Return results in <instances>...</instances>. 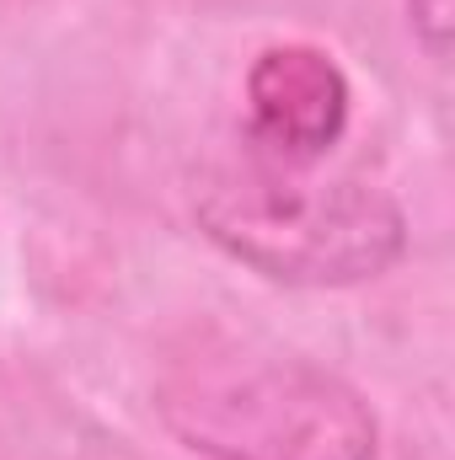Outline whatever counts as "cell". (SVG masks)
Instances as JSON below:
<instances>
[{
    "mask_svg": "<svg viewBox=\"0 0 455 460\" xmlns=\"http://www.w3.org/2000/svg\"><path fill=\"white\" fill-rule=\"evenodd\" d=\"M407 27L434 65L451 59V0H407Z\"/></svg>",
    "mask_w": 455,
    "mask_h": 460,
    "instance_id": "277c9868",
    "label": "cell"
},
{
    "mask_svg": "<svg viewBox=\"0 0 455 460\" xmlns=\"http://www.w3.org/2000/svg\"><path fill=\"white\" fill-rule=\"evenodd\" d=\"M161 423L210 460H375L380 423L333 369L300 353H199L156 385Z\"/></svg>",
    "mask_w": 455,
    "mask_h": 460,
    "instance_id": "7a4b0ae2",
    "label": "cell"
},
{
    "mask_svg": "<svg viewBox=\"0 0 455 460\" xmlns=\"http://www.w3.org/2000/svg\"><path fill=\"white\" fill-rule=\"evenodd\" d=\"M193 220L230 262L290 289L364 284L407 252V215L386 188L322 177L317 166H279L252 150L199 177Z\"/></svg>",
    "mask_w": 455,
    "mask_h": 460,
    "instance_id": "6da1fadb",
    "label": "cell"
},
{
    "mask_svg": "<svg viewBox=\"0 0 455 460\" xmlns=\"http://www.w3.org/2000/svg\"><path fill=\"white\" fill-rule=\"evenodd\" d=\"M246 123L241 150L279 166H322L348 134L353 86L333 49L284 38L246 65Z\"/></svg>",
    "mask_w": 455,
    "mask_h": 460,
    "instance_id": "3957f363",
    "label": "cell"
}]
</instances>
